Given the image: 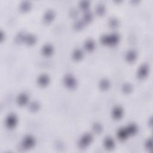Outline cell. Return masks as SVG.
<instances>
[{"label":"cell","mask_w":153,"mask_h":153,"mask_svg":"<svg viewBox=\"0 0 153 153\" xmlns=\"http://www.w3.org/2000/svg\"><path fill=\"white\" fill-rule=\"evenodd\" d=\"M102 44L106 45H115L120 41V36L116 33L105 34L102 35L100 39Z\"/></svg>","instance_id":"1"},{"label":"cell","mask_w":153,"mask_h":153,"mask_svg":"<svg viewBox=\"0 0 153 153\" xmlns=\"http://www.w3.org/2000/svg\"><path fill=\"white\" fill-rule=\"evenodd\" d=\"M93 139V137L91 134L89 133H87L84 134L78 141V146L81 148H87L90 144L92 142Z\"/></svg>","instance_id":"2"},{"label":"cell","mask_w":153,"mask_h":153,"mask_svg":"<svg viewBox=\"0 0 153 153\" xmlns=\"http://www.w3.org/2000/svg\"><path fill=\"white\" fill-rule=\"evenodd\" d=\"M63 83L65 85L70 89L75 88L77 85V81L75 76L71 74H68L63 78Z\"/></svg>","instance_id":"3"},{"label":"cell","mask_w":153,"mask_h":153,"mask_svg":"<svg viewBox=\"0 0 153 153\" xmlns=\"http://www.w3.org/2000/svg\"><path fill=\"white\" fill-rule=\"evenodd\" d=\"M35 139L30 135L26 136L22 142V146L25 149H30L35 145Z\"/></svg>","instance_id":"4"},{"label":"cell","mask_w":153,"mask_h":153,"mask_svg":"<svg viewBox=\"0 0 153 153\" xmlns=\"http://www.w3.org/2000/svg\"><path fill=\"white\" fill-rule=\"evenodd\" d=\"M149 73V66L147 64H142L140 66L137 72V77L140 79H143L146 78Z\"/></svg>","instance_id":"5"},{"label":"cell","mask_w":153,"mask_h":153,"mask_svg":"<svg viewBox=\"0 0 153 153\" xmlns=\"http://www.w3.org/2000/svg\"><path fill=\"white\" fill-rule=\"evenodd\" d=\"M17 123V118L15 114H9L5 119V125L9 128H14Z\"/></svg>","instance_id":"6"},{"label":"cell","mask_w":153,"mask_h":153,"mask_svg":"<svg viewBox=\"0 0 153 153\" xmlns=\"http://www.w3.org/2000/svg\"><path fill=\"white\" fill-rule=\"evenodd\" d=\"M50 77L47 74H41L40 75L37 79L38 84L42 87H45L50 82Z\"/></svg>","instance_id":"7"},{"label":"cell","mask_w":153,"mask_h":153,"mask_svg":"<svg viewBox=\"0 0 153 153\" xmlns=\"http://www.w3.org/2000/svg\"><path fill=\"white\" fill-rule=\"evenodd\" d=\"M29 101V96L27 94L25 93H22L20 94H19L16 99V102L18 103V105L20 106L25 105Z\"/></svg>","instance_id":"8"},{"label":"cell","mask_w":153,"mask_h":153,"mask_svg":"<svg viewBox=\"0 0 153 153\" xmlns=\"http://www.w3.org/2000/svg\"><path fill=\"white\" fill-rule=\"evenodd\" d=\"M123 109L121 106H117L114 107L112 111V116L115 120L121 118L123 115Z\"/></svg>","instance_id":"9"},{"label":"cell","mask_w":153,"mask_h":153,"mask_svg":"<svg viewBox=\"0 0 153 153\" xmlns=\"http://www.w3.org/2000/svg\"><path fill=\"white\" fill-rule=\"evenodd\" d=\"M103 145L105 148L108 150L113 149L115 147L114 140L110 136H108L104 139Z\"/></svg>","instance_id":"10"},{"label":"cell","mask_w":153,"mask_h":153,"mask_svg":"<svg viewBox=\"0 0 153 153\" xmlns=\"http://www.w3.org/2000/svg\"><path fill=\"white\" fill-rule=\"evenodd\" d=\"M54 51L53 47L49 44H45L41 48V53L45 56H49L53 54Z\"/></svg>","instance_id":"11"},{"label":"cell","mask_w":153,"mask_h":153,"mask_svg":"<svg viewBox=\"0 0 153 153\" xmlns=\"http://www.w3.org/2000/svg\"><path fill=\"white\" fill-rule=\"evenodd\" d=\"M55 17V13L52 10H48L46 11L43 16V20L45 22L49 23L51 22Z\"/></svg>","instance_id":"12"},{"label":"cell","mask_w":153,"mask_h":153,"mask_svg":"<svg viewBox=\"0 0 153 153\" xmlns=\"http://www.w3.org/2000/svg\"><path fill=\"white\" fill-rule=\"evenodd\" d=\"M117 136L118 138L121 140H124L129 136V134L126 128H120L117 133Z\"/></svg>","instance_id":"13"},{"label":"cell","mask_w":153,"mask_h":153,"mask_svg":"<svg viewBox=\"0 0 153 153\" xmlns=\"http://www.w3.org/2000/svg\"><path fill=\"white\" fill-rule=\"evenodd\" d=\"M126 59L129 62H133L137 58V53L134 50H128L126 54Z\"/></svg>","instance_id":"14"},{"label":"cell","mask_w":153,"mask_h":153,"mask_svg":"<svg viewBox=\"0 0 153 153\" xmlns=\"http://www.w3.org/2000/svg\"><path fill=\"white\" fill-rule=\"evenodd\" d=\"M95 42L92 39H87L84 43V47L87 51H91L95 48Z\"/></svg>","instance_id":"15"},{"label":"cell","mask_w":153,"mask_h":153,"mask_svg":"<svg viewBox=\"0 0 153 153\" xmlns=\"http://www.w3.org/2000/svg\"><path fill=\"white\" fill-rule=\"evenodd\" d=\"M129 136H131V135H134L135 134L138 130L136 124H134V123H130L126 127Z\"/></svg>","instance_id":"16"},{"label":"cell","mask_w":153,"mask_h":153,"mask_svg":"<svg viewBox=\"0 0 153 153\" xmlns=\"http://www.w3.org/2000/svg\"><path fill=\"white\" fill-rule=\"evenodd\" d=\"M83 56H84V53L82 50L79 48L75 49L72 53V57L75 60H79L81 59Z\"/></svg>","instance_id":"17"},{"label":"cell","mask_w":153,"mask_h":153,"mask_svg":"<svg viewBox=\"0 0 153 153\" xmlns=\"http://www.w3.org/2000/svg\"><path fill=\"white\" fill-rule=\"evenodd\" d=\"M36 38L33 35L27 34V35H25V36L24 42L28 45L33 44L36 42Z\"/></svg>","instance_id":"18"},{"label":"cell","mask_w":153,"mask_h":153,"mask_svg":"<svg viewBox=\"0 0 153 153\" xmlns=\"http://www.w3.org/2000/svg\"><path fill=\"white\" fill-rule=\"evenodd\" d=\"M110 87V82L108 79L103 78L99 82V87L102 90H106Z\"/></svg>","instance_id":"19"},{"label":"cell","mask_w":153,"mask_h":153,"mask_svg":"<svg viewBox=\"0 0 153 153\" xmlns=\"http://www.w3.org/2000/svg\"><path fill=\"white\" fill-rule=\"evenodd\" d=\"M106 11V7L104 4L100 3L96 7V12L98 15H103Z\"/></svg>","instance_id":"20"},{"label":"cell","mask_w":153,"mask_h":153,"mask_svg":"<svg viewBox=\"0 0 153 153\" xmlns=\"http://www.w3.org/2000/svg\"><path fill=\"white\" fill-rule=\"evenodd\" d=\"M31 7V3L28 1H23L20 4V8L22 11H27Z\"/></svg>","instance_id":"21"},{"label":"cell","mask_w":153,"mask_h":153,"mask_svg":"<svg viewBox=\"0 0 153 153\" xmlns=\"http://www.w3.org/2000/svg\"><path fill=\"white\" fill-rule=\"evenodd\" d=\"M93 16L91 12L88 11H85V12L84 13V15H83L82 20L84 22V23H88L91 21V20L93 19Z\"/></svg>","instance_id":"22"},{"label":"cell","mask_w":153,"mask_h":153,"mask_svg":"<svg viewBox=\"0 0 153 153\" xmlns=\"http://www.w3.org/2000/svg\"><path fill=\"white\" fill-rule=\"evenodd\" d=\"M39 104L38 102L34 101V102H32L31 103H29V108L31 111L35 112L38 111L39 109Z\"/></svg>","instance_id":"23"},{"label":"cell","mask_w":153,"mask_h":153,"mask_svg":"<svg viewBox=\"0 0 153 153\" xmlns=\"http://www.w3.org/2000/svg\"><path fill=\"white\" fill-rule=\"evenodd\" d=\"M108 24H109V26L111 27H112V28H116L118 26L119 22H118V19H117L116 18L111 17L109 20Z\"/></svg>","instance_id":"24"},{"label":"cell","mask_w":153,"mask_h":153,"mask_svg":"<svg viewBox=\"0 0 153 153\" xmlns=\"http://www.w3.org/2000/svg\"><path fill=\"white\" fill-rule=\"evenodd\" d=\"M79 7L81 9L87 11L88 8L90 6V2H89V1H86V0L81 1H80L79 4Z\"/></svg>","instance_id":"25"},{"label":"cell","mask_w":153,"mask_h":153,"mask_svg":"<svg viewBox=\"0 0 153 153\" xmlns=\"http://www.w3.org/2000/svg\"><path fill=\"white\" fill-rule=\"evenodd\" d=\"M84 22L83 20H77L74 23V27L75 29L79 30L82 29L84 26Z\"/></svg>","instance_id":"26"},{"label":"cell","mask_w":153,"mask_h":153,"mask_svg":"<svg viewBox=\"0 0 153 153\" xmlns=\"http://www.w3.org/2000/svg\"><path fill=\"white\" fill-rule=\"evenodd\" d=\"M93 130L96 133H100L102 131V127L99 123H96L93 126Z\"/></svg>","instance_id":"27"},{"label":"cell","mask_w":153,"mask_h":153,"mask_svg":"<svg viewBox=\"0 0 153 153\" xmlns=\"http://www.w3.org/2000/svg\"><path fill=\"white\" fill-rule=\"evenodd\" d=\"M122 90L125 93H128L132 90V86L128 83L124 84L122 87Z\"/></svg>","instance_id":"28"},{"label":"cell","mask_w":153,"mask_h":153,"mask_svg":"<svg viewBox=\"0 0 153 153\" xmlns=\"http://www.w3.org/2000/svg\"><path fill=\"white\" fill-rule=\"evenodd\" d=\"M145 146L147 149H151L152 147V140L151 139H149L145 142Z\"/></svg>","instance_id":"29"}]
</instances>
